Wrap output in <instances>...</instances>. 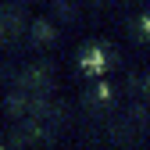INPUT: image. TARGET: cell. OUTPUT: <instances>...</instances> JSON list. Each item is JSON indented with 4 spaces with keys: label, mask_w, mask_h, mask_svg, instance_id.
<instances>
[{
    "label": "cell",
    "mask_w": 150,
    "mask_h": 150,
    "mask_svg": "<svg viewBox=\"0 0 150 150\" xmlns=\"http://www.w3.org/2000/svg\"><path fill=\"white\" fill-rule=\"evenodd\" d=\"M82 64H86V71H100L104 68V54L100 50H89L86 57H82Z\"/></svg>",
    "instance_id": "1"
}]
</instances>
